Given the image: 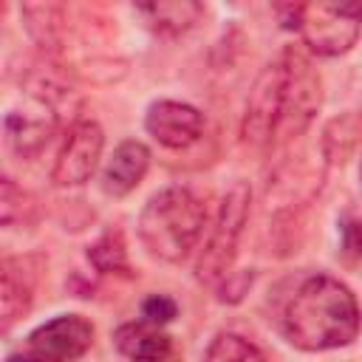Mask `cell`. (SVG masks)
Wrapping results in <instances>:
<instances>
[{
    "mask_svg": "<svg viewBox=\"0 0 362 362\" xmlns=\"http://www.w3.org/2000/svg\"><path fill=\"white\" fill-rule=\"evenodd\" d=\"M297 31L308 54L342 57L362 34V3H300Z\"/></svg>",
    "mask_w": 362,
    "mask_h": 362,
    "instance_id": "5",
    "label": "cell"
},
{
    "mask_svg": "<svg viewBox=\"0 0 362 362\" xmlns=\"http://www.w3.org/2000/svg\"><path fill=\"white\" fill-rule=\"evenodd\" d=\"M136 14L144 17L147 28H153L161 37H178L184 31H189L201 14L204 6L192 3V0H158V3H144L136 6Z\"/></svg>",
    "mask_w": 362,
    "mask_h": 362,
    "instance_id": "14",
    "label": "cell"
},
{
    "mask_svg": "<svg viewBox=\"0 0 362 362\" xmlns=\"http://www.w3.org/2000/svg\"><path fill=\"white\" fill-rule=\"evenodd\" d=\"M6 362H37V359H34V356H28V354L23 351V354H8V356H6Z\"/></svg>",
    "mask_w": 362,
    "mask_h": 362,
    "instance_id": "23",
    "label": "cell"
},
{
    "mask_svg": "<svg viewBox=\"0 0 362 362\" xmlns=\"http://www.w3.org/2000/svg\"><path fill=\"white\" fill-rule=\"evenodd\" d=\"M359 181H362V167H359Z\"/></svg>",
    "mask_w": 362,
    "mask_h": 362,
    "instance_id": "24",
    "label": "cell"
},
{
    "mask_svg": "<svg viewBox=\"0 0 362 362\" xmlns=\"http://www.w3.org/2000/svg\"><path fill=\"white\" fill-rule=\"evenodd\" d=\"M280 127L274 150L297 141L314 122L322 105V79L314 68L311 57L303 48H283L280 51Z\"/></svg>",
    "mask_w": 362,
    "mask_h": 362,
    "instance_id": "3",
    "label": "cell"
},
{
    "mask_svg": "<svg viewBox=\"0 0 362 362\" xmlns=\"http://www.w3.org/2000/svg\"><path fill=\"white\" fill-rule=\"evenodd\" d=\"M93 345V322L82 314H57L25 339V354L37 362H76Z\"/></svg>",
    "mask_w": 362,
    "mask_h": 362,
    "instance_id": "8",
    "label": "cell"
},
{
    "mask_svg": "<svg viewBox=\"0 0 362 362\" xmlns=\"http://www.w3.org/2000/svg\"><path fill=\"white\" fill-rule=\"evenodd\" d=\"M144 130L167 150H187L204 133V113L178 99H156L144 113Z\"/></svg>",
    "mask_w": 362,
    "mask_h": 362,
    "instance_id": "10",
    "label": "cell"
},
{
    "mask_svg": "<svg viewBox=\"0 0 362 362\" xmlns=\"http://www.w3.org/2000/svg\"><path fill=\"white\" fill-rule=\"evenodd\" d=\"M88 260L99 274H124L133 277L130 260H127V243L119 226L105 229L90 246H88Z\"/></svg>",
    "mask_w": 362,
    "mask_h": 362,
    "instance_id": "17",
    "label": "cell"
},
{
    "mask_svg": "<svg viewBox=\"0 0 362 362\" xmlns=\"http://www.w3.org/2000/svg\"><path fill=\"white\" fill-rule=\"evenodd\" d=\"M37 218V201L31 192L14 184V178H0V223L3 226H25Z\"/></svg>",
    "mask_w": 362,
    "mask_h": 362,
    "instance_id": "18",
    "label": "cell"
},
{
    "mask_svg": "<svg viewBox=\"0 0 362 362\" xmlns=\"http://www.w3.org/2000/svg\"><path fill=\"white\" fill-rule=\"evenodd\" d=\"M206 226V209L201 198L181 184L164 187L147 198L139 212L141 246L164 263H181L192 255Z\"/></svg>",
    "mask_w": 362,
    "mask_h": 362,
    "instance_id": "2",
    "label": "cell"
},
{
    "mask_svg": "<svg viewBox=\"0 0 362 362\" xmlns=\"http://www.w3.org/2000/svg\"><path fill=\"white\" fill-rule=\"evenodd\" d=\"M105 150V130L96 119H76L68 133L65 141L54 158L51 167V184L59 189L68 187H82L85 181H90L99 158Z\"/></svg>",
    "mask_w": 362,
    "mask_h": 362,
    "instance_id": "7",
    "label": "cell"
},
{
    "mask_svg": "<svg viewBox=\"0 0 362 362\" xmlns=\"http://www.w3.org/2000/svg\"><path fill=\"white\" fill-rule=\"evenodd\" d=\"M342 232V249L362 257V218H345L339 223Z\"/></svg>",
    "mask_w": 362,
    "mask_h": 362,
    "instance_id": "22",
    "label": "cell"
},
{
    "mask_svg": "<svg viewBox=\"0 0 362 362\" xmlns=\"http://www.w3.org/2000/svg\"><path fill=\"white\" fill-rule=\"evenodd\" d=\"M20 11H23V20H25L28 34L40 45V51L48 54V57H54L59 51L62 28H65L62 6H54V3H28Z\"/></svg>",
    "mask_w": 362,
    "mask_h": 362,
    "instance_id": "16",
    "label": "cell"
},
{
    "mask_svg": "<svg viewBox=\"0 0 362 362\" xmlns=\"http://www.w3.org/2000/svg\"><path fill=\"white\" fill-rule=\"evenodd\" d=\"M252 280H255L252 272H232V274L218 286L221 300H223V303H238V300H243V294H249Z\"/></svg>",
    "mask_w": 362,
    "mask_h": 362,
    "instance_id": "21",
    "label": "cell"
},
{
    "mask_svg": "<svg viewBox=\"0 0 362 362\" xmlns=\"http://www.w3.org/2000/svg\"><path fill=\"white\" fill-rule=\"evenodd\" d=\"M204 362H269V359L252 339L223 331L206 345Z\"/></svg>",
    "mask_w": 362,
    "mask_h": 362,
    "instance_id": "19",
    "label": "cell"
},
{
    "mask_svg": "<svg viewBox=\"0 0 362 362\" xmlns=\"http://www.w3.org/2000/svg\"><path fill=\"white\" fill-rule=\"evenodd\" d=\"M59 110L62 107L25 93L23 107H11L3 116V133L11 153H17L20 158H37L59 124Z\"/></svg>",
    "mask_w": 362,
    "mask_h": 362,
    "instance_id": "9",
    "label": "cell"
},
{
    "mask_svg": "<svg viewBox=\"0 0 362 362\" xmlns=\"http://www.w3.org/2000/svg\"><path fill=\"white\" fill-rule=\"evenodd\" d=\"M280 331L288 345L320 354L351 345L362 331L356 294L334 274L314 272L297 280L280 311Z\"/></svg>",
    "mask_w": 362,
    "mask_h": 362,
    "instance_id": "1",
    "label": "cell"
},
{
    "mask_svg": "<svg viewBox=\"0 0 362 362\" xmlns=\"http://www.w3.org/2000/svg\"><path fill=\"white\" fill-rule=\"evenodd\" d=\"M359 141H362V116L359 113H342L322 127L320 153H322L328 167H337V164H345L356 153Z\"/></svg>",
    "mask_w": 362,
    "mask_h": 362,
    "instance_id": "15",
    "label": "cell"
},
{
    "mask_svg": "<svg viewBox=\"0 0 362 362\" xmlns=\"http://www.w3.org/2000/svg\"><path fill=\"white\" fill-rule=\"evenodd\" d=\"M175 317H178V303L173 297H167V294H150V297H144V303H141V320L144 322L161 328V325L173 322Z\"/></svg>",
    "mask_w": 362,
    "mask_h": 362,
    "instance_id": "20",
    "label": "cell"
},
{
    "mask_svg": "<svg viewBox=\"0 0 362 362\" xmlns=\"http://www.w3.org/2000/svg\"><path fill=\"white\" fill-rule=\"evenodd\" d=\"M150 170V150L139 139H124L102 170V192L110 198L130 195Z\"/></svg>",
    "mask_w": 362,
    "mask_h": 362,
    "instance_id": "12",
    "label": "cell"
},
{
    "mask_svg": "<svg viewBox=\"0 0 362 362\" xmlns=\"http://www.w3.org/2000/svg\"><path fill=\"white\" fill-rule=\"evenodd\" d=\"M113 342H116V351L130 362H164L173 348L170 337L158 325H150L144 320L119 325L113 334Z\"/></svg>",
    "mask_w": 362,
    "mask_h": 362,
    "instance_id": "13",
    "label": "cell"
},
{
    "mask_svg": "<svg viewBox=\"0 0 362 362\" xmlns=\"http://www.w3.org/2000/svg\"><path fill=\"white\" fill-rule=\"evenodd\" d=\"M249 206H252V189L246 181H232L229 189L223 192L218 204L215 223L209 229V238L201 249V257L195 263V277L198 283L209 286L218 291V286L232 274L235 257H238V243L243 235V226L249 221Z\"/></svg>",
    "mask_w": 362,
    "mask_h": 362,
    "instance_id": "4",
    "label": "cell"
},
{
    "mask_svg": "<svg viewBox=\"0 0 362 362\" xmlns=\"http://www.w3.org/2000/svg\"><path fill=\"white\" fill-rule=\"evenodd\" d=\"M37 288L34 257H3L0 263V314L8 331L20 317L28 314Z\"/></svg>",
    "mask_w": 362,
    "mask_h": 362,
    "instance_id": "11",
    "label": "cell"
},
{
    "mask_svg": "<svg viewBox=\"0 0 362 362\" xmlns=\"http://www.w3.org/2000/svg\"><path fill=\"white\" fill-rule=\"evenodd\" d=\"M280 59H272L255 79L243 119H240V141L252 150H274L277 127H280Z\"/></svg>",
    "mask_w": 362,
    "mask_h": 362,
    "instance_id": "6",
    "label": "cell"
}]
</instances>
